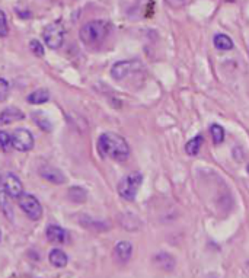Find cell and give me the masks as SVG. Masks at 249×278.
<instances>
[{"label": "cell", "instance_id": "21", "mask_svg": "<svg viewBox=\"0 0 249 278\" xmlns=\"http://www.w3.org/2000/svg\"><path fill=\"white\" fill-rule=\"evenodd\" d=\"M154 258H156V261H158V264H162L163 262V265H161V267H162L165 271H171L173 268L172 264H168V262H175L171 255H168V254H159L158 257Z\"/></svg>", "mask_w": 249, "mask_h": 278}, {"label": "cell", "instance_id": "4", "mask_svg": "<svg viewBox=\"0 0 249 278\" xmlns=\"http://www.w3.org/2000/svg\"><path fill=\"white\" fill-rule=\"evenodd\" d=\"M65 26L61 22H53L50 23L43 33V38L45 41V45L51 50H57L63 45L65 41Z\"/></svg>", "mask_w": 249, "mask_h": 278}, {"label": "cell", "instance_id": "24", "mask_svg": "<svg viewBox=\"0 0 249 278\" xmlns=\"http://www.w3.org/2000/svg\"><path fill=\"white\" fill-rule=\"evenodd\" d=\"M9 34V28H8V19H6V15L5 12L0 11V37H8Z\"/></svg>", "mask_w": 249, "mask_h": 278}, {"label": "cell", "instance_id": "15", "mask_svg": "<svg viewBox=\"0 0 249 278\" xmlns=\"http://www.w3.org/2000/svg\"><path fill=\"white\" fill-rule=\"evenodd\" d=\"M50 99V92L47 89H37L33 94L28 95V102L34 104V105H40V104H45Z\"/></svg>", "mask_w": 249, "mask_h": 278}, {"label": "cell", "instance_id": "7", "mask_svg": "<svg viewBox=\"0 0 249 278\" xmlns=\"http://www.w3.org/2000/svg\"><path fill=\"white\" fill-rule=\"evenodd\" d=\"M34 136L26 129H18L12 134V147L18 151H29L34 147Z\"/></svg>", "mask_w": 249, "mask_h": 278}, {"label": "cell", "instance_id": "18", "mask_svg": "<svg viewBox=\"0 0 249 278\" xmlns=\"http://www.w3.org/2000/svg\"><path fill=\"white\" fill-rule=\"evenodd\" d=\"M33 119L35 121V124L43 130V131H51V130H53L51 121H50V119L47 118V115L43 114V112H34Z\"/></svg>", "mask_w": 249, "mask_h": 278}, {"label": "cell", "instance_id": "13", "mask_svg": "<svg viewBox=\"0 0 249 278\" xmlns=\"http://www.w3.org/2000/svg\"><path fill=\"white\" fill-rule=\"evenodd\" d=\"M48 259H50V264L55 268H65L67 265V262H69V258L66 255L65 251H61L58 248H55L50 252Z\"/></svg>", "mask_w": 249, "mask_h": 278}, {"label": "cell", "instance_id": "17", "mask_svg": "<svg viewBox=\"0 0 249 278\" xmlns=\"http://www.w3.org/2000/svg\"><path fill=\"white\" fill-rule=\"evenodd\" d=\"M0 207L3 210V213L6 214V217L11 220L13 219V210H12L11 200H9V194L5 191V188L0 191Z\"/></svg>", "mask_w": 249, "mask_h": 278}, {"label": "cell", "instance_id": "25", "mask_svg": "<svg viewBox=\"0 0 249 278\" xmlns=\"http://www.w3.org/2000/svg\"><path fill=\"white\" fill-rule=\"evenodd\" d=\"M29 48H31V51H33L35 55H38V57H43L44 53H45L44 45L40 43V41H37V40H33V41L29 43Z\"/></svg>", "mask_w": 249, "mask_h": 278}, {"label": "cell", "instance_id": "22", "mask_svg": "<svg viewBox=\"0 0 249 278\" xmlns=\"http://www.w3.org/2000/svg\"><path fill=\"white\" fill-rule=\"evenodd\" d=\"M9 92H11V86L9 82L3 77H0V102L6 101L9 97Z\"/></svg>", "mask_w": 249, "mask_h": 278}, {"label": "cell", "instance_id": "19", "mask_svg": "<svg viewBox=\"0 0 249 278\" xmlns=\"http://www.w3.org/2000/svg\"><path fill=\"white\" fill-rule=\"evenodd\" d=\"M210 133H211V137H213V141L216 144H220L225 141V129L219 124H213L210 127Z\"/></svg>", "mask_w": 249, "mask_h": 278}, {"label": "cell", "instance_id": "26", "mask_svg": "<svg viewBox=\"0 0 249 278\" xmlns=\"http://www.w3.org/2000/svg\"><path fill=\"white\" fill-rule=\"evenodd\" d=\"M185 2L186 0H166V3L169 5V6H172L173 9H179V8H182L185 5Z\"/></svg>", "mask_w": 249, "mask_h": 278}, {"label": "cell", "instance_id": "16", "mask_svg": "<svg viewBox=\"0 0 249 278\" xmlns=\"http://www.w3.org/2000/svg\"><path fill=\"white\" fill-rule=\"evenodd\" d=\"M203 136H195L193 139L190 140V141H186V144H185V151H186V155H190V156H197L198 153H200V149H201V146H203Z\"/></svg>", "mask_w": 249, "mask_h": 278}, {"label": "cell", "instance_id": "5", "mask_svg": "<svg viewBox=\"0 0 249 278\" xmlns=\"http://www.w3.org/2000/svg\"><path fill=\"white\" fill-rule=\"evenodd\" d=\"M143 70V65L139 60H122L112 66L111 69V76L114 80H124L133 73H137Z\"/></svg>", "mask_w": 249, "mask_h": 278}, {"label": "cell", "instance_id": "20", "mask_svg": "<svg viewBox=\"0 0 249 278\" xmlns=\"http://www.w3.org/2000/svg\"><path fill=\"white\" fill-rule=\"evenodd\" d=\"M69 197H70L73 201H76V203H83V201L86 200V193H85V190H82V188H79V187H73V188L69 191Z\"/></svg>", "mask_w": 249, "mask_h": 278}, {"label": "cell", "instance_id": "12", "mask_svg": "<svg viewBox=\"0 0 249 278\" xmlns=\"http://www.w3.org/2000/svg\"><path fill=\"white\" fill-rule=\"evenodd\" d=\"M45 235H47V239H48L51 243H55V245L65 243L66 239H67V232H66L63 227L55 225L48 226Z\"/></svg>", "mask_w": 249, "mask_h": 278}, {"label": "cell", "instance_id": "1", "mask_svg": "<svg viewBox=\"0 0 249 278\" xmlns=\"http://www.w3.org/2000/svg\"><path fill=\"white\" fill-rule=\"evenodd\" d=\"M98 151L102 158L115 162H126L130 158V146L124 137L117 133L107 131L98 139Z\"/></svg>", "mask_w": 249, "mask_h": 278}, {"label": "cell", "instance_id": "3", "mask_svg": "<svg viewBox=\"0 0 249 278\" xmlns=\"http://www.w3.org/2000/svg\"><path fill=\"white\" fill-rule=\"evenodd\" d=\"M141 183H143V173L131 172L119 181L118 188H117L118 195L126 201H134L139 194Z\"/></svg>", "mask_w": 249, "mask_h": 278}, {"label": "cell", "instance_id": "11", "mask_svg": "<svg viewBox=\"0 0 249 278\" xmlns=\"http://www.w3.org/2000/svg\"><path fill=\"white\" fill-rule=\"evenodd\" d=\"M131 255H133V245H131L130 242H127V240H121L114 248V257L121 264L129 262Z\"/></svg>", "mask_w": 249, "mask_h": 278}, {"label": "cell", "instance_id": "9", "mask_svg": "<svg viewBox=\"0 0 249 278\" xmlns=\"http://www.w3.org/2000/svg\"><path fill=\"white\" fill-rule=\"evenodd\" d=\"M3 188H5V191L9 194V197H12V198H19L22 195V190H23L21 179L16 175H13V173H8L6 175L5 182H3Z\"/></svg>", "mask_w": 249, "mask_h": 278}, {"label": "cell", "instance_id": "6", "mask_svg": "<svg viewBox=\"0 0 249 278\" xmlns=\"http://www.w3.org/2000/svg\"><path fill=\"white\" fill-rule=\"evenodd\" d=\"M19 207L31 220H40L43 215V205L31 194H22L19 197Z\"/></svg>", "mask_w": 249, "mask_h": 278}, {"label": "cell", "instance_id": "28", "mask_svg": "<svg viewBox=\"0 0 249 278\" xmlns=\"http://www.w3.org/2000/svg\"><path fill=\"white\" fill-rule=\"evenodd\" d=\"M0 185H2V176H0Z\"/></svg>", "mask_w": 249, "mask_h": 278}, {"label": "cell", "instance_id": "8", "mask_svg": "<svg viewBox=\"0 0 249 278\" xmlns=\"http://www.w3.org/2000/svg\"><path fill=\"white\" fill-rule=\"evenodd\" d=\"M38 172H40L41 178L53 182V183H57V185H61V183L66 182L65 173L60 171V169L54 168V166H51V165H41Z\"/></svg>", "mask_w": 249, "mask_h": 278}, {"label": "cell", "instance_id": "14", "mask_svg": "<svg viewBox=\"0 0 249 278\" xmlns=\"http://www.w3.org/2000/svg\"><path fill=\"white\" fill-rule=\"evenodd\" d=\"M213 43L217 50H222V51H229L233 48V41L226 34H216L213 38Z\"/></svg>", "mask_w": 249, "mask_h": 278}, {"label": "cell", "instance_id": "23", "mask_svg": "<svg viewBox=\"0 0 249 278\" xmlns=\"http://www.w3.org/2000/svg\"><path fill=\"white\" fill-rule=\"evenodd\" d=\"M12 146V136H9L6 131H0V149L3 151H8Z\"/></svg>", "mask_w": 249, "mask_h": 278}, {"label": "cell", "instance_id": "10", "mask_svg": "<svg viewBox=\"0 0 249 278\" xmlns=\"http://www.w3.org/2000/svg\"><path fill=\"white\" fill-rule=\"evenodd\" d=\"M23 118H25V114L22 112L19 108L9 107L0 112V126H8V124H12V122L21 121Z\"/></svg>", "mask_w": 249, "mask_h": 278}, {"label": "cell", "instance_id": "27", "mask_svg": "<svg viewBox=\"0 0 249 278\" xmlns=\"http://www.w3.org/2000/svg\"><path fill=\"white\" fill-rule=\"evenodd\" d=\"M246 172H248V173H249V165H248V166H246Z\"/></svg>", "mask_w": 249, "mask_h": 278}, {"label": "cell", "instance_id": "2", "mask_svg": "<svg viewBox=\"0 0 249 278\" xmlns=\"http://www.w3.org/2000/svg\"><path fill=\"white\" fill-rule=\"evenodd\" d=\"M109 28L111 26L107 21H90L80 28L79 35L86 45H97L107 38Z\"/></svg>", "mask_w": 249, "mask_h": 278}]
</instances>
